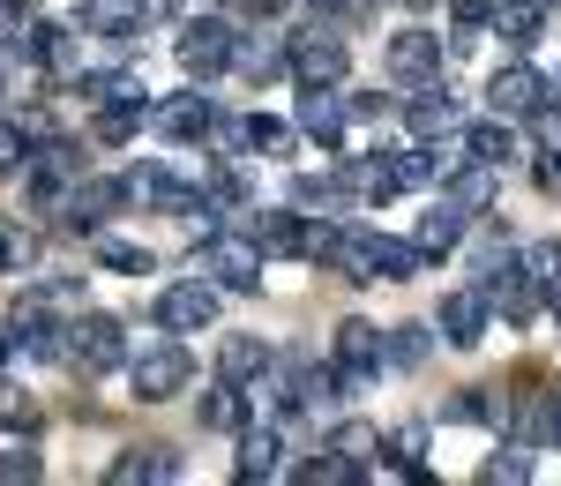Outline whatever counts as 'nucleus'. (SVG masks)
I'll use <instances>...</instances> for the list:
<instances>
[{"mask_svg":"<svg viewBox=\"0 0 561 486\" xmlns=\"http://www.w3.org/2000/svg\"><path fill=\"white\" fill-rule=\"evenodd\" d=\"M38 247L45 240L23 218H0V277H31L38 269Z\"/></svg>","mask_w":561,"mask_h":486,"instance_id":"4be33fe9","label":"nucleus"},{"mask_svg":"<svg viewBox=\"0 0 561 486\" xmlns=\"http://www.w3.org/2000/svg\"><path fill=\"white\" fill-rule=\"evenodd\" d=\"M442 187H449V202L472 218V210H486V202H494V187H502V165H486V158H465V165L442 180Z\"/></svg>","mask_w":561,"mask_h":486,"instance_id":"6ab92c4d","label":"nucleus"},{"mask_svg":"<svg viewBox=\"0 0 561 486\" xmlns=\"http://www.w3.org/2000/svg\"><path fill=\"white\" fill-rule=\"evenodd\" d=\"M225 68H240V76H255V83H270V76L285 68V45H277V38H255V31H248V38L232 31V60H225Z\"/></svg>","mask_w":561,"mask_h":486,"instance_id":"5701e85b","label":"nucleus"},{"mask_svg":"<svg viewBox=\"0 0 561 486\" xmlns=\"http://www.w3.org/2000/svg\"><path fill=\"white\" fill-rule=\"evenodd\" d=\"M404 128L420 135V142H434V135L457 128V97L442 83H412V97H404Z\"/></svg>","mask_w":561,"mask_h":486,"instance_id":"dca6fc26","label":"nucleus"},{"mask_svg":"<svg viewBox=\"0 0 561 486\" xmlns=\"http://www.w3.org/2000/svg\"><path fill=\"white\" fill-rule=\"evenodd\" d=\"M113 486H135V479H180V456L173 449H128L113 472H105Z\"/></svg>","mask_w":561,"mask_h":486,"instance_id":"bb28decb","label":"nucleus"},{"mask_svg":"<svg viewBox=\"0 0 561 486\" xmlns=\"http://www.w3.org/2000/svg\"><path fill=\"white\" fill-rule=\"evenodd\" d=\"M83 97L90 105H121V97H150V90H142V76L113 68V76H83Z\"/></svg>","mask_w":561,"mask_h":486,"instance_id":"473e14b6","label":"nucleus"},{"mask_svg":"<svg viewBox=\"0 0 561 486\" xmlns=\"http://www.w3.org/2000/svg\"><path fill=\"white\" fill-rule=\"evenodd\" d=\"M404 8H427V0H404Z\"/></svg>","mask_w":561,"mask_h":486,"instance_id":"3c124183","label":"nucleus"},{"mask_svg":"<svg viewBox=\"0 0 561 486\" xmlns=\"http://www.w3.org/2000/svg\"><path fill=\"white\" fill-rule=\"evenodd\" d=\"M300 479L307 486H345V479H359V464H352V456H337V449H322L314 464H300Z\"/></svg>","mask_w":561,"mask_h":486,"instance_id":"e433bc0d","label":"nucleus"},{"mask_svg":"<svg viewBox=\"0 0 561 486\" xmlns=\"http://www.w3.org/2000/svg\"><path fill=\"white\" fill-rule=\"evenodd\" d=\"M486 23H494L510 45H531L539 31H547V8H539V0H510V8L494 0V15H486Z\"/></svg>","mask_w":561,"mask_h":486,"instance_id":"c85d7f7f","label":"nucleus"},{"mask_svg":"<svg viewBox=\"0 0 561 486\" xmlns=\"http://www.w3.org/2000/svg\"><path fill=\"white\" fill-rule=\"evenodd\" d=\"M98 263L121 269V277H150V247L142 240H98Z\"/></svg>","mask_w":561,"mask_h":486,"instance_id":"f704fd0d","label":"nucleus"},{"mask_svg":"<svg viewBox=\"0 0 561 486\" xmlns=\"http://www.w3.org/2000/svg\"><path fill=\"white\" fill-rule=\"evenodd\" d=\"M330 449H337V456H352V464L367 472V456H382V435H375V427H337V435H330Z\"/></svg>","mask_w":561,"mask_h":486,"instance_id":"4c0bfd02","label":"nucleus"},{"mask_svg":"<svg viewBox=\"0 0 561 486\" xmlns=\"http://www.w3.org/2000/svg\"><path fill=\"white\" fill-rule=\"evenodd\" d=\"M195 419H203L210 435H240V427H248V397H240V382H210L203 404H195Z\"/></svg>","mask_w":561,"mask_h":486,"instance_id":"412c9836","label":"nucleus"},{"mask_svg":"<svg viewBox=\"0 0 561 486\" xmlns=\"http://www.w3.org/2000/svg\"><path fill=\"white\" fill-rule=\"evenodd\" d=\"M23 158H31L23 128H8V120H0V173H23Z\"/></svg>","mask_w":561,"mask_h":486,"instance_id":"c03bdc74","label":"nucleus"},{"mask_svg":"<svg viewBox=\"0 0 561 486\" xmlns=\"http://www.w3.org/2000/svg\"><path fill=\"white\" fill-rule=\"evenodd\" d=\"M203 277L217 292H255L262 285V247L248 232H203Z\"/></svg>","mask_w":561,"mask_h":486,"instance_id":"7ed1b4c3","label":"nucleus"},{"mask_svg":"<svg viewBox=\"0 0 561 486\" xmlns=\"http://www.w3.org/2000/svg\"><path fill=\"white\" fill-rule=\"evenodd\" d=\"M375 367H382L375 322H345V329H337V352H330V382H345L352 397H359V390H375Z\"/></svg>","mask_w":561,"mask_h":486,"instance_id":"0eeeda50","label":"nucleus"},{"mask_svg":"<svg viewBox=\"0 0 561 486\" xmlns=\"http://www.w3.org/2000/svg\"><path fill=\"white\" fill-rule=\"evenodd\" d=\"M449 15H457V23H472V31H479V23L494 15V0H449Z\"/></svg>","mask_w":561,"mask_h":486,"instance_id":"a18cd8bd","label":"nucleus"},{"mask_svg":"<svg viewBox=\"0 0 561 486\" xmlns=\"http://www.w3.org/2000/svg\"><path fill=\"white\" fill-rule=\"evenodd\" d=\"M465 150H472V158H486V165H502V158H517V135L502 128V120H479V128L465 135Z\"/></svg>","mask_w":561,"mask_h":486,"instance_id":"72a5a7b5","label":"nucleus"},{"mask_svg":"<svg viewBox=\"0 0 561 486\" xmlns=\"http://www.w3.org/2000/svg\"><path fill=\"white\" fill-rule=\"evenodd\" d=\"M300 135H314V142H345V105H337L330 90H307L300 97Z\"/></svg>","mask_w":561,"mask_h":486,"instance_id":"a878e982","label":"nucleus"},{"mask_svg":"<svg viewBox=\"0 0 561 486\" xmlns=\"http://www.w3.org/2000/svg\"><path fill=\"white\" fill-rule=\"evenodd\" d=\"M142 113H150L142 97H121V105H98V120H90V135H98V142H128V135L142 128Z\"/></svg>","mask_w":561,"mask_h":486,"instance_id":"c756f323","label":"nucleus"},{"mask_svg":"<svg viewBox=\"0 0 561 486\" xmlns=\"http://www.w3.org/2000/svg\"><path fill=\"white\" fill-rule=\"evenodd\" d=\"M442 337H449L457 352L486 345V292H479V285H465V292H449V300H442Z\"/></svg>","mask_w":561,"mask_h":486,"instance_id":"4468645a","label":"nucleus"},{"mask_svg":"<svg viewBox=\"0 0 561 486\" xmlns=\"http://www.w3.org/2000/svg\"><path fill=\"white\" fill-rule=\"evenodd\" d=\"M293 0H248V15H285Z\"/></svg>","mask_w":561,"mask_h":486,"instance_id":"de8ad7c7","label":"nucleus"},{"mask_svg":"<svg viewBox=\"0 0 561 486\" xmlns=\"http://www.w3.org/2000/svg\"><path fill=\"white\" fill-rule=\"evenodd\" d=\"M427 329H420V322H404V329H389V345H382V359H397V367H420V359H427Z\"/></svg>","mask_w":561,"mask_h":486,"instance_id":"c9c22d12","label":"nucleus"},{"mask_svg":"<svg viewBox=\"0 0 561 486\" xmlns=\"http://www.w3.org/2000/svg\"><path fill=\"white\" fill-rule=\"evenodd\" d=\"M217 8H225V15H248V0H217Z\"/></svg>","mask_w":561,"mask_h":486,"instance_id":"09e8293b","label":"nucleus"},{"mask_svg":"<svg viewBox=\"0 0 561 486\" xmlns=\"http://www.w3.org/2000/svg\"><path fill=\"white\" fill-rule=\"evenodd\" d=\"M486 105H494L502 120H524V113H539V105H547V76H539L531 60H510V68H494V76H486Z\"/></svg>","mask_w":561,"mask_h":486,"instance_id":"6e6552de","label":"nucleus"},{"mask_svg":"<svg viewBox=\"0 0 561 486\" xmlns=\"http://www.w3.org/2000/svg\"><path fill=\"white\" fill-rule=\"evenodd\" d=\"M457 240H465V210H457V202H434L427 218H420V232H412L420 255H449Z\"/></svg>","mask_w":561,"mask_h":486,"instance_id":"b1692460","label":"nucleus"},{"mask_svg":"<svg viewBox=\"0 0 561 486\" xmlns=\"http://www.w3.org/2000/svg\"><path fill=\"white\" fill-rule=\"evenodd\" d=\"M158 322H165L173 337L210 329L217 322V285H195V277H187V285H165V292H158Z\"/></svg>","mask_w":561,"mask_h":486,"instance_id":"1a4fd4ad","label":"nucleus"},{"mask_svg":"<svg viewBox=\"0 0 561 486\" xmlns=\"http://www.w3.org/2000/svg\"><path fill=\"white\" fill-rule=\"evenodd\" d=\"M210 120H217V113H210V97H203V90H180V97L158 105V113H142V128H158L165 142H203Z\"/></svg>","mask_w":561,"mask_h":486,"instance_id":"9d476101","label":"nucleus"},{"mask_svg":"<svg viewBox=\"0 0 561 486\" xmlns=\"http://www.w3.org/2000/svg\"><path fill=\"white\" fill-rule=\"evenodd\" d=\"M15 45H23V60H38L45 76H76V31H68V23H31V15H23Z\"/></svg>","mask_w":561,"mask_h":486,"instance_id":"f8f14e48","label":"nucleus"},{"mask_svg":"<svg viewBox=\"0 0 561 486\" xmlns=\"http://www.w3.org/2000/svg\"><path fill=\"white\" fill-rule=\"evenodd\" d=\"M531 472H539V464H531V449H524V442L494 449V456L479 464V479H486V486H524V479H531Z\"/></svg>","mask_w":561,"mask_h":486,"instance_id":"7c9ffc66","label":"nucleus"},{"mask_svg":"<svg viewBox=\"0 0 561 486\" xmlns=\"http://www.w3.org/2000/svg\"><path fill=\"white\" fill-rule=\"evenodd\" d=\"M180 76L187 83H210L225 76V60H232V23H217V15H195V23H180Z\"/></svg>","mask_w":561,"mask_h":486,"instance_id":"20e7f679","label":"nucleus"},{"mask_svg":"<svg viewBox=\"0 0 561 486\" xmlns=\"http://www.w3.org/2000/svg\"><path fill=\"white\" fill-rule=\"evenodd\" d=\"M382 60H389L397 83H434V68H442V38H434V31H397Z\"/></svg>","mask_w":561,"mask_h":486,"instance_id":"ddd939ff","label":"nucleus"},{"mask_svg":"<svg viewBox=\"0 0 561 486\" xmlns=\"http://www.w3.org/2000/svg\"><path fill=\"white\" fill-rule=\"evenodd\" d=\"M510 419H517V427H531L539 442H554V449H561V390H547V397H531L524 412H510Z\"/></svg>","mask_w":561,"mask_h":486,"instance_id":"2f4dec72","label":"nucleus"},{"mask_svg":"<svg viewBox=\"0 0 561 486\" xmlns=\"http://www.w3.org/2000/svg\"><path fill=\"white\" fill-rule=\"evenodd\" d=\"M248 240L262 247V263H322V247L337 240V224H314L300 210H262L248 224Z\"/></svg>","mask_w":561,"mask_h":486,"instance_id":"f03ea898","label":"nucleus"},{"mask_svg":"<svg viewBox=\"0 0 561 486\" xmlns=\"http://www.w3.org/2000/svg\"><path fill=\"white\" fill-rule=\"evenodd\" d=\"M150 8H158V0H83V8H76V23H83L90 38H135Z\"/></svg>","mask_w":561,"mask_h":486,"instance_id":"2eb2a0df","label":"nucleus"},{"mask_svg":"<svg viewBox=\"0 0 561 486\" xmlns=\"http://www.w3.org/2000/svg\"><path fill=\"white\" fill-rule=\"evenodd\" d=\"M121 202H128V195H121V180H76V187H68V202H60V224H68V232H98Z\"/></svg>","mask_w":561,"mask_h":486,"instance_id":"9b49d317","label":"nucleus"},{"mask_svg":"<svg viewBox=\"0 0 561 486\" xmlns=\"http://www.w3.org/2000/svg\"><path fill=\"white\" fill-rule=\"evenodd\" d=\"M524 269L539 277V292H554V285H561V247H531V255H524Z\"/></svg>","mask_w":561,"mask_h":486,"instance_id":"79ce46f5","label":"nucleus"},{"mask_svg":"<svg viewBox=\"0 0 561 486\" xmlns=\"http://www.w3.org/2000/svg\"><path fill=\"white\" fill-rule=\"evenodd\" d=\"M449 419H465V427H486V419H510L502 404L486 397V390H457V404H449Z\"/></svg>","mask_w":561,"mask_h":486,"instance_id":"ea45409f","label":"nucleus"},{"mask_svg":"<svg viewBox=\"0 0 561 486\" xmlns=\"http://www.w3.org/2000/svg\"><path fill=\"white\" fill-rule=\"evenodd\" d=\"M240 135H248V150H270V158H285V150H293V128H285V120H240Z\"/></svg>","mask_w":561,"mask_h":486,"instance_id":"58836bf2","label":"nucleus"},{"mask_svg":"<svg viewBox=\"0 0 561 486\" xmlns=\"http://www.w3.org/2000/svg\"><path fill=\"white\" fill-rule=\"evenodd\" d=\"M277 472H285L277 427H248V435H240V456H232V479H277Z\"/></svg>","mask_w":561,"mask_h":486,"instance_id":"a211bd4d","label":"nucleus"},{"mask_svg":"<svg viewBox=\"0 0 561 486\" xmlns=\"http://www.w3.org/2000/svg\"><path fill=\"white\" fill-rule=\"evenodd\" d=\"M359 255H367V277H389V285L420 277V263H427L412 240H389V232H359Z\"/></svg>","mask_w":561,"mask_h":486,"instance_id":"f3484780","label":"nucleus"},{"mask_svg":"<svg viewBox=\"0 0 561 486\" xmlns=\"http://www.w3.org/2000/svg\"><path fill=\"white\" fill-rule=\"evenodd\" d=\"M23 15H31L23 0H0V38H15V31H23Z\"/></svg>","mask_w":561,"mask_h":486,"instance_id":"49530a36","label":"nucleus"},{"mask_svg":"<svg viewBox=\"0 0 561 486\" xmlns=\"http://www.w3.org/2000/svg\"><path fill=\"white\" fill-rule=\"evenodd\" d=\"M531 120V142L539 150H561V105H539V113H524Z\"/></svg>","mask_w":561,"mask_h":486,"instance_id":"37998d69","label":"nucleus"},{"mask_svg":"<svg viewBox=\"0 0 561 486\" xmlns=\"http://www.w3.org/2000/svg\"><path fill=\"white\" fill-rule=\"evenodd\" d=\"M217 367H225V382L248 390V382H262V374L277 367V352H270L262 337H225V345H217Z\"/></svg>","mask_w":561,"mask_h":486,"instance_id":"aec40b11","label":"nucleus"},{"mask_svg":"<svg viewBox=\"0 0 561 486\" xmlns=\"http://www.w3.org/2000/svg\"><path fill=\"white\" fill-rule=\"evenodd\" d=\"M285 68L300 76V90H337V83H345V68H352V53L330 38V31H307V38L285 45Z\"/></svg>","mask_w":561,"mask_h":486,"instance_id":"423d86ee","label":"nucleus"},{"mask_svg":"<svg viewBox=\"0 0 561 486\" xmlns=\"http://www.w3.org/2000/svg\"><path fill=\"white\" fill-rule=\"evenodd\" d=\"M0 97H8V76H0Z\"/></svg>","mask_w":561,"mask_h":486,"instance_id":"603ef678","label":"nucleus"},{"mask_svg":"<svg viewBox=\"0 0 561 486\" xmlns=\"http://www.w3.org/2000/svg\"><path fill=\"white\" fill-rule=\"evenodd\" d=\"M187 382H195V352H187L180 337H158V345L128 352L135 404H173V397H187Z\"/></svg>","mask_w":561,"mask_h":486,"instance_id":"f257e3e1","label":"nucleus"},{"mask_svg":"<svg viewBox=\"0 0 561 486\" xmlns=\"http://www.w3.org/2000/svg\"><path fill=\"white\" fill-rule=\"evenodd\" d=\"M45 464H38V449H0V486L8 479H38Z\"/></svg>","mask_w":561,"mask_h":486,"instance_id":"a19ab883","label":"nucleus"},{"mask_svg":"<svg viewBox=\"0 0 561 486\" xmlns=\"http://www.w3.org/2000/svg\"><path fill=\"white\" fill-rule=\"evenodd\" d=\"M547 300H554V322H561V285H554V292H547Z\"/></svg>","mask_w":561,"mask_h":486,"instance_id":"8fccbe9b","label":"nucleus"},{"mask_svg":"<svg viewBox=\"0 0 561 486\" xmlns=\"http://www.w3.org/2000/svg\"><path fill=\"white\" fill-rule=\"evenodd\" d=\"M68 337H76V345H68V359H76L83 374H121V367H128V352H135L128 329H121L113 314H83Z\"/></svg>","mask_w":561,"mask_h":486,"instance_id":"39448f33","label":"nucleus"},{"mask_svg":"<svg viewBox=\"0 0 561 486\" xmlns=\"http://www.w3.org/2000/svg\"><path fill=\"white\" fill-rule=\"evenodd\" d=\"M337 187H345V195H367V202H382V195H397V165H382V158H352L345 173H337Z\"/></svg>","mask_w":561,"mask_h":486,"instance_id":"cd10ccee","label":"nucleus"},{"mask_svg":"<svg viewBox=\"0 0 561 486\" xmlns=\"http://www.w3.org/2000/svg\"><path fill=\"white\" fill-rule=\"evenodd\" d=\"M382 456L397 479H427V427H397V435H382Z\"/></svg>","mask_w":561,"mask_h":486,"instance_id":"393cba45","label":"nucleus"}]
</instances>
